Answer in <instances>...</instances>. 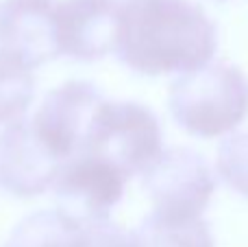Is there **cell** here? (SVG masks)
Returning a JSON list of instances; mask_svg holds the SVG:
<instances>
[{
	"label": "cell",
	"mask_w": 248,
	"mask_h": 247,
	"mask_svg": "<svg viewBox=\"0 0 248 247\" xmlns=\"http://www.w3.org/2000/svg\"><path fill=\"white\" fill-rule=\"evenodd\" d=\"M218 29L192 0H122L116 57L146 77L185 74L207 66Z\"/></svg>",
	"instance_id": "obj_1"
},
{
	"label": "cell",
	"mask_w": 248,
	"mask_h": 247,
	"mask_svg": "<svg viewBox=\"0 0 248 247\" xmlns=\"http://www.w3.org/2000/svg\"><path fill=\"white\" fill-rule=\"evenodd\" d=\"M168 109L176 125L196 138L222 136L248 116V79L227 61L202 66L172 81Z\"/></svg>",
	"instance_id": "obj_2"
},
{
	"label": "cell",
	"mask_w": 248,
	"mask_h": 247,
	"mask_svg": "<svg viewBox=\"0 0 248 247\" xmlns=\"http://www.w3.org/2000/svg\"><path fill=\"white\" fill-rule=\"evenodd\" d=\"M83 151L113 164L128 179L144 175L163 153L159 118L137 101L103 99L92 118Z\"/></svg>",
	"instance_id": "obj_3"
},
{
	"label": "cell",
	"mask_w": 248,
	"mask_h": 247,
	"mask_svg": "<svg viewBox=\"0 0 248 247\" xmlns=\"http://www.w3.org/2000/svg\"><path fill=\"white\" fill-rule=\"evenodd\" d=\"M141 186L155 212L201 217L216 191V177L201 153L189 147H170L141 175Z\"/></svg>",
	"instance_id": "obj_4"
},
{
	"label": "cell",
	"mask_w": 248,
	"mask_h": 247,
	"mask_svg": "<svg viewBox=\"0 0 248 247\" xmlns=\"http://www.w3.org/2000/svg\"><path fill=\"white\" fill-rule=\"evenodd\" d=\"M103 94L92 81L72 79L52 88L31 118L35 136L57 162H65L83 151Z\"/></svg>",
	"instance_id": "obj_5"
},
{
	"label": "cell",
	"mask_w": 248,
	"mask_h": 247,
	"mask_svg": "<svg viewBox=\"0 0 248 247\" xmlns=\"http://www.w3.org/2000/svg\"><path fill=\"white\" fill-rule=\"evenodd\" d=\"M126 182L120 169L81 151L59 164L52 191L63 212L85 221H103L122 201Z\"/></svg>",
	"instance_id": "obj_6"
},
{
	"label": "cell",
	"mask_w": 248,
	"mask_h": 247,
	"mask_svg": "<svg viewBox=\"0 0 248 247\" xmlns=\"http://www.w3.org/2000/svg\"><path fill=\"white\" fill-rule=\"evenodd\" d=\"M122 0H59L57 53L74 61H98L116 51Z\"/></svg>",
	"instance_id": "obj_7"
},
{
	"label": "cell",
	"mask_w": 248,
	"mask_h": 247,
	"mask_svg": "<svg viewBox=\"0 0 248 247\" xmlns=\"http://www.w3.org/2000/svg\"><path fill=\"white\" fill-rule=\"evenodd\" d=\"M59 162L35 136L31 121L22 118L0 131V188L13 197L31 199L52 188Z\"/></svg>",
	"instance_id": "obj_8"
},
{
	"label": "cell",
	"mask_w": 248,
	"mask_h": 247,
	"mask_svg": "<svg viewBox=\"0 0 248 247\" xmlns=\"http://www.w3.org/2000/svg\"><path fill=\"white\" fill-rule=\"evenodd\" d=\"M57 0H2L0 48L31 70L59 57L55 33Z\"/></svg>",
	"instance_id": "obj_9"
},
{
	"label": "cell",
	"mask_w": 248,
	"mask_h": 247,
	"mask_svg": "<svg viewBox=\"0 0 248 247\" xmlns=\"http://www.w3.org/2000/svg\"><path fill=\"white\" fill-rule=\"evenodd\" d=\"M85 219L55 210H37L16 223L2 247H87Z\"/></svg>",
	"instance_id": "obj_10"
},
{
	"label": "cell",
	"mask_w": 248,
	"mask_h": 247,
	"mask_svg": "<svg viewBox=\"0 0 248 247\" xmlns=\"http://www.w3.org/2000/svg\"><path fill=\"white\" fill-rule=\"evenodd\" d=\"M135 234L140 247H214L209 223L202 217H170L153 210Z\"/></svg>",
	"instance_id": "obj_11"
},
{
	"label": "cell",
	"mask_w": 248,
	"mask_h": 247,
	"mask_svg": "<svg viewBox=\"0 0 248 247\" xmlns=\"http://www.w3.org/2000/svg\"><path fill=\"white\" fill-rule=\"evenodd\" d=\"M35 99V74L17 57L0 48V127L17 123Z\"/></svg>",
	"instance_id": "obj_12"
},
{
	"label": "cell",
	"mask_w": 248,
	"mask_h": 247,
	"mask_svg": "<svg viewBox=\"0 0 248 247\" xmlns=\"http://www.w3.org/2000/svg\"><path fill=\"white\" fill-rule=\"evenodd\" d=\"M216 169L231 191L248 197V131H237L222 140Z\"/></svg>",
	"instance_id": "obj_13"
},
{
	"label": "cell",
	"mask_w": 248,
	"mask_h": 247,
	"mask_svg": "<svg viewBox=\"0 0 248 247\" xmlns=\"http://www.w3.org/2000/svg\"><path fill=\"white\" fill-rule=\"evenodd\" d=\"M87 247H140L135 232L116 226L111 219L85 223Z\"/></svg>",
	"instance_id": "obj_14"
},
{
	"label": "cell",
	"mask_w": 248,
	"mask_h": 247,
	"mask_svg": "<svg viewBox=\"0 0 248 247\" xmlns=\"http://www.w3.org/2000/svg\"><path fill=\"white\" fill-rule=\"evenodd\" d=\"M218 2H224V0H218Z\"/></svg>",
	"instance_id": "obj_15"
}]
</instances>
